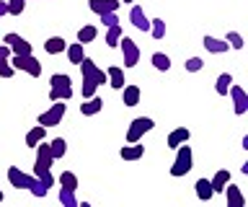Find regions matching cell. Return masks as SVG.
<instances>
[{"label": "cell", "mask_w": 248, "mask_h": 207, "mask_svg": "<svg viewBox=\"0 0 248 207\" xmlns=\"http://www.w3.org/2000/svg\"><path fill=\"white\" fill-rule=\"evenodd\" d=\"M228 94H230V98H232V111L238 114H246L248 111V94H246V88H240V86H235V83H232V86L228 88Z\"/></svg>", "instance_id": "obj_8"}, {"label": "cell", "mask_w": 248, "mask_h": 207, "mask_svg": "<svg viewBox=\"0 0 248 207\" xmlns=\"http://www.w3.org/2000/svg\"><path fill=\"white\" fill-rule=\"evenodd\" d=\"M101 24H104L106 29H108V26H116V24H119V16H116V11L101 13Z\"/></svg>", "instance_id": "obj_39"}, {"label": "cell", "mask_w": 248, "mask_h": 207, "mask_svg": "<svg viewBox=\"0 0 248 207\" xmlns=\"http://www.w3.org/2000/svg\"><path fill=\"white\" fill-rule=\"evenodd\" d=\"M232 86V75L230 73H222V75H217V83H215V91L220 96H228V88Z\"/></svg>", "instance_id": "obj_29"}, {"label": "cell", "mask_w": 248, "mask_h": 207, "mask_svg": "<svg viewBox=\"0 0 248 207\" xmlns=\"http://www.w3.org/2000/svg\"><path fill=\"white\" fill-rule=\"evenodd\" d=\"M225 197H228V205L230 207H246V197H243V191H240L238 184H225Z\"/></svg>", "instance_id": "obj_13"}, {"label": "cell", "mask_w": 248, "mask_h": 207, "mask_svg": "<svg viewBox=\"0 0 248 207\" xmlns=\"http://www.w3.org/2000/svg\"><path fill=\"white\" fill-rule=\"evenodd\" d=\"M88 8L93 13H108V11H119V0H88Z\"/></svg>", "instance_id": "obj_17"}, {"label": "cell", "mask_w": 248, "mask_h": 207, "mask_svg": "<svg viewBox=\"0 0 248 207\" xmlns=\"http://www.w3.org/2000/svg\"><path fill=\"white\" fill-rule=\"evenodd\" d=\"M119 49H122V57H124V67H135L140 63V47L132 36H124L119 39Z\"/></svg>", "instance_id": "obj_6"}, {"label": "cell", "mask_w": 248, "mask_h": 207, "mask_svg": "<svg viewBox=\"0 0 248 207\" xmlns=\"http://www.w3.org/2000/svg\"><path fill=\"white\" fill-rule=\"evenodd\" d=\"M194 187H197V197L202 202H209V199L215 197V189H212V184H209V179H199Z\"/></svg>", "instance_id": "obj_22"}, {"label": "cell", "mask_w": 248, "mask_h": 207, "mask_svg": "<svg viewBox=\"0 0 248 207\" xmlns=\"http://www.w3.org/2000/svg\"><path fill=\"white\" fill-rule=\"evenodd\" d=\"M228 181H230V171H228V168H220V171H217L212 179H209V184H212V189H215V194H217V191H222Z\"/></svg>", "instance_id": "obj_24"}, {"label": "cell", "mask_w": 248, "mask_h": 207, "mask_svg": "<svg viewBox=\"0 0 248 207\" xmlns=\"http://www.w3.org/2000/svg\"><path fill=\"white\" fill-rule=\"evenodd\" d=\"M194 168V153H191V145H178L176 148V158H173V166H170V176L178 179V176H186Z\"/></svg>", "instance_id": "obj_2"}, {"label": "cell", "mask_w": 248, "mask_h": 207, "mask_svg": "<svg viewBox=\"0 0 248 207\" xmlns=\"http://www.w3.org/2000/svg\"><path fill=\"white\" fill-rule=\"evenodd\" d=\"M5 13H8V3H5V0H0V18H3Z\"/></svg>", "instance_id": "obj_41"}, {"label": "cell", "mask_w": 248, "mask_h": 207, "mask_svg": "<svg viewBox=\"0 0 248 207\" xmlns=\"http://www.w3.org/2000/svg\"><path fill=\"white\" fill-rule=\"evenodd\" d=\"M140 98H142L140 86H135V83H124V88H122V104L124 106H137Z\"/></svg>", "instance_id": "obj_12"}, {"label": "cell", "mask_w": 248, "mask_h": 207, "mask_svg": "<svg viewBox=\"0 0 248 207\" xmlns=\"http://www.w3.org/2000/svg\"><path fill=\"white\" fill-rule=\"evenodd\" d=\"M8 60H11L13 70H23V73H29L31 78H39V75H42V60H36L34 55H11Z\"/></svg>", "instance_id": "obj_3"}, {"label": "cell", "mask_w": 248, "mask_h": 207, "mask_svg": "<svg viewBox=\"0 0 248 207\" xmlns=\"http://www.w3.org/2000/svg\"><path fill=\"white\" fill-rule=\"evenodd\" d=\"M119 156L124 160H140L145 156V145H140V143H127L124 148L119 150Z\"/></svg>", "instance_id": "obj_16"}, {"label": "cell", "mask_w": 248, "mask_h": 207, "mask_svg": "<svg viewBox=\"0 0 248 207\" xmlns=\"http://www.w3.org/2000/svg\"><path fill=\"white\" fill-rule=\"evenodd\" d=\"M101 109H104V98H98V96L83 98V104H80V114H83V117H96Z\"/></svg>", "instance_id": "obj_14"}, {"label": "cell", "mask_w": 248, "mask_h": 207, "mask_svg": "<svg viewBox=\"0 0 248 207\" xmlns=\"http://www.w3.org/2000/svg\"><path fill=\"white\" fill-rule=\"evenodd\" d=\"M31 179H34V176L23 174L18 166H11V168H8V181H11V187H16V189H29Z\"/></svg>", "instance_id": "obj_11"}, {"label": "cell", "mask_w": 248, "mask_h": 207, "mask_svg": "<svg viewBox=\"0 0 248 207\" xmlns=\"http://www.w3.org/2000/svg\"><path fill=\"white\" fill-rule=\"evenodd\" d=\"M49 98L52 101H70L73 98V80L70 75L54 73L49 78Z\"/></svg>", "instance_id": "obj_1"}, {"label": "cell", "mask_w": 248, "mask_h": 207, "mask_svg": "<svg viewBox=\"0 0 248 207\" xmlns=\"http://www.w3.org/2000/svg\"><path fill=\"white\" fill-rule=\"evenodd\" d=\"M29 191H31L34 197H46V191H49V187H44V184H42V181H39L36 176H34V179H31V184H29Z\"/></svg>", "instance_id": "obj_33"}, {"label": "cell", "mask_w": 248, "mask_h": 207, "mask_svg": "<svg viewBox=\"0 0 248 207\" xmlns=\"http://www.w3.org/2000/svg\"><path fill=\"white\" fill-rule=\"evenodd\" d=\"M16 70H13V65H11V60H5V57H0V78H11Z\"/></svg>", "instance_id": "obj_40"}, {"label": "cell", "mask_w": 248, "mask_h": 207, "mask_svg": "<svg viewBox=\"0 0 248 207\" xmlns=\"http://www.w3.org/2000/svg\"><path fill=\"white\" fill-rule=\"evenodd\" d=\"M8 3V16H21L26 8V0H5Z\"/></svg>", "instance_id": "obj_34"}, {"label": "cell", "mask_w": 248, "mask_h": 207, "mask_svg": "<svg viewBox=\"0 0 248 207\" xmlns=\"http://www.w3.org/2000/svg\"><path fill=\"white\" fill-rule=\"evenodd\" d=\"M60 202H62V207H78L75 189H65V187H60Z\"/></svg>", "instance_id": "obj_30"}, {"label": "cell", "mask_w": 248, "mask_h": 207, "mask_svg": "<svg viewBox=\"0 0 248 207\" xmlns=\"http://www.w3.org/2000/svg\"><path fill=\"white\" fill-rule=\"evenodd\" d=\"M122 34H124V32H122V26H119V24H116V26H108V29H106V39H104V42H106V47H119Z\"/></svg>", "instance_id": "obj_27"}, {"label": "cell", "mask_w": 248, "mask_h": 207, "mask_svg": "<svg viewBox=\"0 0 248 207\" xmlns=\"http://www.w3.org/2000/svg\"><path fill=\"white\" fill-rule=\"evenodd\" d=\"M147 34H153V39H163V36H166V21L163 18H150V32Z\"/></svg>", "instance_id": "obj_31"}, {"label": "cell", "mask_w": 248, "mask_h": 207, "mask_svg": "<svg viewBox=\"0 0 248 207\" xmlns=\"http://www.w3.org/2000/svg\"><path fill=\"white\" fill-rule=\"evenodd\" d=\"M129 21H132V26H135L137 32H142V34L150 32V18L145 16V11L140 8V5H132V11H129Z\"/></svg>", "instance_id": "obj_10"}, {"label": "cell", "mask_w": 248, "mask_h": 207, "mask_svg": "<svg viewBox=\"0 0 248 207\" xmlns=\"http://www.w3.org/2000/svg\"><path fill=\"white\" fill-rule=\"evenodd\" d=\"M225 42L230 44V49H243V36H240L238 32H228V36H225Z\"/></svg>", "instance_id": "obj_35"}, {"label": "cell", "mask_w": 248, "mask_h": 207, "mask_svg": "<svg viewBox=\"0 0 248 207\" xmlns=\"http://www.w3.org/2000/svg\"><path fill=\"white\" fill-rule=\"evenodd\" d=\"M150 63H153V67H155V70H160V73L170 70V57L166 55V52H155V55L150 57Z\"/></svg>", "instance_id": "obj_26"}, {"label": "cell", "mask_w": 248, "mask_h": 207, "mask_svg": "<svg viewBox=\"0 0 248 207\" xmlns=\"http://www.w3.org/2000/svg\"><path fill=\"white\" fill-rule=\"evenodd\" d=\"M44 137H46V127L36 125V127H31L29 132H26V145H29V148H36V145L42 143Z\"/></svg>", "instance_id": "obj_21"}, {"label": "cell", "mask_w": 248, "mask_h": 207, "mask_svg": "<svg viewBox=\"0 0 248 207\" xmlns=\"http://www.w3.org/2000/svg\"><path fill=\"white\" fill-rule=\"evenodd\" d=\"M34 176L44 184V187H52V184H54V176H52L49 168H44V171H34Z\"/></svg>", "instance_id": "obj_38"}, {"label": "cell", "mask_w": 248, "mask_h": 207, "mask_svg": "<svg viewBox=\"0 0 248 207\" xmlns=\"http://www.w3.org/2000/svg\"><path fill=\"white\" fill-rule=\"evenodd\" d=\"M155 127V122L150 117H137L129 122L127 127V143H140L145 137V132H150V129Z\"/></svg>", "instance_id": "obj_4"}, {"label": "cell", "mask_w": 248, "mask_h": 207, "mask_svg": "<svg viewBox=\"0 0 248 207\" xmlns=\"http://www.w3.org/2000/svg\"><path fill=\"white\" fill-rule=\"evenodd\" d=\"M96 88H98V83L96 80H91V78H83V98H91V96H96Z\"/></svg>", "instance_id": "obj_36"}, {"label": "cell", "mask_w": 248, "mask_h": 207, "mask_svg": "<svg viewBox=\"0 0 248 207\" xmlns=\"http://www.w3.org/2000/svg\"><path fill=\"white\" fill-rule=\"evenodd\" d=\"M65 47H67V42L62 39V36H49V39L44 42V52H46V55H62Z\"/></svg>", "instance_id": "obj_20"}, {"label": "cell", "mask_w": 248, "mask_h": 207, "mask_svg": "<svg viewBox=\"0 0 248 207\" xmlns=\"http://www.w3.org/2000/svg\"><path fill=\"white\" fill-rule=\"evenodd\" d=\"M119 3H135V0H119Z\"/></svg>", "instance_id": "obj_42"}, {"label": "cell", "mask_w": 248, "mask_h": 207, "mask_svg": "<svg viewBox=\"0 0 248 207\" xmlns=\"http://www.w3.org/2000/svg\"><path fill=\"white\" fill-rule=\"evenodd\" d=\"M106 78H108V86L116 88V91H122L124 83H127V80H124V70H122L119 65H111V67H108V70H106Z\"/></svg>", "instance_id": "obj_18"}, {"label": "cell", "mask_w": 248, "mask_h": 207, "mask_svg": "<svg viewBox=\"0 0 248 207\" xmlns=\"http://www.w3.org/2000/svg\"><path fill=\"white\" fill-rule=\"evenodd\" d=\"M78 67H80L83 78H91V80H96L98 86H104V83H108V78H106V70H104V67H98V65L93 63L91 57H83L80 63H78Z\"/></svg>", "instance_id": "obj_7"}, {"label": "cell", "mask_w": 248, "mask_h": 207, "mask_svg": "<svg viewBox=\"0 0 248 207\" xmlns=\"http://www.w3.org/2000/svg\"><path fill=\"white\" fill-rule=\"evenodd\" d=\"M54 158H52V150H49V143H39L36 145V163H34V171H44V168H52Z\"/></svg>", "instance_id": "obj_9"}, {"label": "cell", "mask_w": 248, "mask_h": 207, "mask_svg": "<svg viewBox=\"0 0 248 207\" xmlns=\"http://www.w3.org/2000/svg\"><path fill=\"white\" fill-rule=\"evenodd\" d=\"M0 202H3V191H0Z\"/></svg>", "instance_id": "obj_43"}, {"label": "cell", "mask_w": 248, "mask_h": 207, "mask_svg": "<svg viewBox=\"0 0 248 207\" xmlns=\"http://www.w3.org/2000/svg\"><path fill=\"white\" fill-rule=\"evenodd\" d=\"M65 55H67V60H70L73 65H78V63H80V60L85 57V52H83V44H80V42H73V44H67V47H65Z\"/></svg>", "instance_id": "obj_23"}, {"label": "cell", "mask_w": 248, "mask_h": 207, "mask_svg": "<svg viewBox=\"0 0 248 207\" xmlns=\"http://www.w3.org/2000/svg\"><path fill=\"white\" fill-rule=\"evenodd\" d=\"M57 181H60V187H65V189H78V176L73 171H62L57 176Z\"/></svg>", "instance_id": "obj_32"}, {"label": "cell", "mask_w": 248, "mask_h": 207, "mask_svg": "<svg viewBox=\"0 0 248 207\" xmlns=\"http://www.w3.org/2000/svg\"><path fill=\"white\" fill-rule=\"evenodd\" d=\"M49 150H52V158H54V160H60V158L67 153V143H65V137H54V140L49 143Z\"/></svg>", "instance_id": "obj_28"}, {"label": "cell", "mask_w": 248, "mask_h": 207, "mask_svg": "<svg viewBox=\"0 0 248 207\" xmlns=\"http://www.w3.org/2000/svg\"><path fill=\"white\" fill-rule=\"evenodd\" d=\"M96 36H98V29L93 26V24H88V26H83L80 32H78V42H80L83 47H85V44L96 42Z\"/></svg>", "instance_id": "obj_25"}, {"label": "cell", "mask_w": 248, "mask_h": 207, "mask_svg": "<svg viewBox=\"0 0 248 207\" xmlns=\"http://www.w3.org/2000/svg\"><path fill=\"white\" fill-rule=\"evenodd\" d=\"M184 67H186L189 73H199L202 67H204V60H202V57H189V60L184 63Z\"/></svg>", "instance_id": "obj_37"}, {"label": "cell", "mask_w": 248, "mask_h": 207, "mask_svg": "<svg viewBox=\"0 0 248 207\" xmlns=\"http://www.w3.org/2000/svg\"><path fill=\"white\" fill-rule=\"evenodd\" d=\"M204 49L212 52V55H225L230 49V44L225 39H217V36H204Z\"/></svg>", "instance_id": "obj_19"}, {"label": "cell", "mask_w": 248, "mask_h": 207, "mask_svg": "<svg viewBox=\"0 0 248 207\" xmlns=\"http://www.w3.org/2000/svg\"><path fill=\"white\" fill-rule=\"evenodd\" d=\"M65 111H67L65 101H54L46 111L39 114V125H42V127H57L62 122V117H65Z\"/></svg>", "instance_id": "obj_5"}, {"label": "cell", "mask_w": 248, "mask_h": 207, "mask_svg": "<svg viewBox=\"0 0 248 207\" xmlns=\"http://www.w3.org/2000/svg\"><path fill=\"white\" fill-rule=\"evenodd\" d=\"M189 137H191V132H189V129H186V127H176L173 132L168 135V140H166V145H168V148H173V150H176L178 145L189 143Z\"/></svg>", "instance_id": "obj_15"}]
</instances>
